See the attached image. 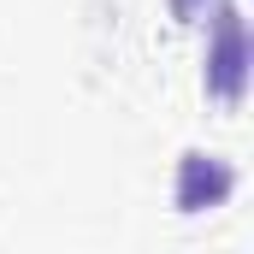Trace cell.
<instances>
[{"label": "cell", "mask_w": 254, "mask_h": 254, "mask_svg": "<svg viewBox=\"0 0 254 254\" xmlns=\"http://www.w3.org/2000/svg\"><path fill=\"white\" fill-rule=\"evenodd\" d=\"M219 6H225V0H172V18H178V24H201V18L219 12Z\"/></svg>", "instance_id": "3957f363"}, {"label": "cell", "mask_w": 254, "mask_h": 254, "mask_svg": "<svg viewBox=\"0 0 254 254\" xmlns=\"http://www.w3.org/2000/svg\"><path fill=\"white\" fill-rule=\"evenodd\" d=\"M243 83H249V36H243V18H237V6L225 0V6L213 12L207 95H219V101H243Z\"/></svg>", "instance_id": "6da1fadb"}, {"label": "cell", "mask_w": 254, "mask_h": 254, "mask_svg": "<svg viewBox=\"0 0 254 254\" xmlns=\"http://www.w3.org/2000/svg\"><path fill=\"white\" fill-rule=\"evenodd\" d=\"M231 190H237V172H231L219 154H184V160H178V207H184V213L219 207Z\"/></svg>", "instance_id": "7a4b0ae2"}]
</instances>
